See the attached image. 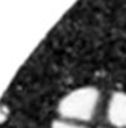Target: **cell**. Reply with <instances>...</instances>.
I'll return each mask as SVG.
<instances>
[{
    "label": "cell",
    "instance_id": "obj_1",
    "mask_svg": "<svg viewBox=\"0 0 126 128\" xmlns=\"http://www.w3.org/2000/svg\"><path fill=\"white\" fill-rule=\"evenodd\" d=\"M99 102V94L93 88H83L66 95L59 104V113L66 119L89 120Z\"/></svg>",
    "mask_w": 126,
    "mask_h": 128
},
{
    "label": "cell",
    "instance_id": "obj_2",
    "mask_svg": "<svg viewBox=\"0 0 126 128\" xmlns=\"http://www.w3.org/2000/svg\"><path fill=\"white\" fill-rule=\"evenodd\" d=\"M108 119L113 125L126 128V95L114 94L108 106Z\"/></svg>",
    "mask_w": 126,
    "mask_h": 128
},
{
    "label": "cell",
    "instance_id": "obj_3",
    "mask_svg": "<svg viewBox=\"0 0 126 128\" xmlns=\"http://www.w3.org/2000/svg\"><path fill=\"white\" fill-rule=\"evenodd\" d=\"M51 128H84V126H81V125H77V124H72V122L56 120V122H53Z\"/></svg>",
    "mask_w": 126,
    "mask_h": 128
},
{
    "label": "cell",
    "instance_id": "obj_4",
    "mask_svg": "<svg viewBox=\"0 0 126 128\" xmlns=\"http://www.w3.org/2000/svg\"><path fill=\"white\" fill-rule=\"evenodd\" d=\"M6 116H8V112H6V110H2V108H0V122H3V120L6 119Z\"/></svg>",
    "mask_w": 126,
    "mask_h": 128
}]
</instances>
